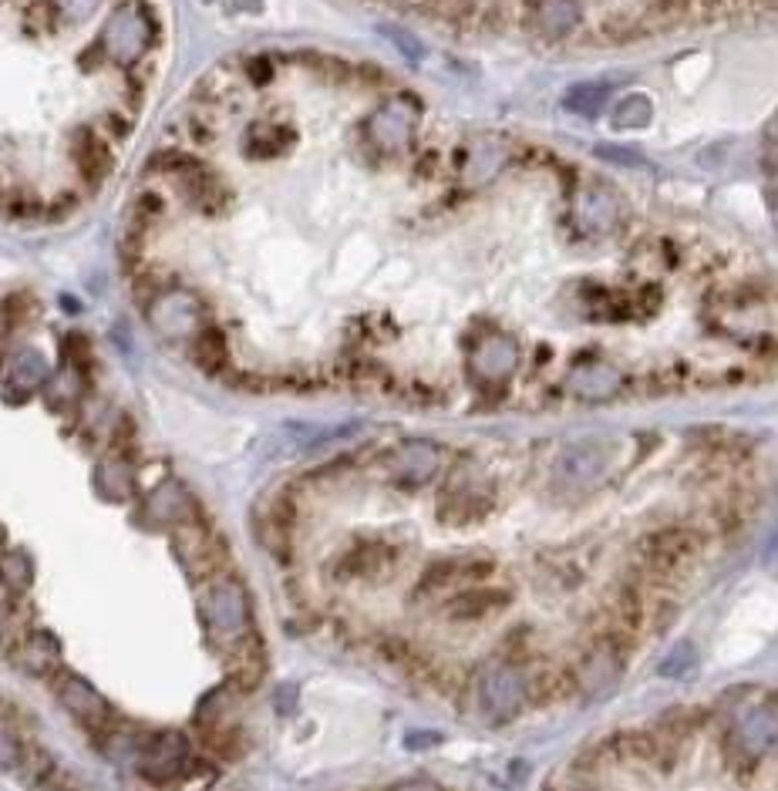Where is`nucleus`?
Listing matches in <instances>:
<instances>
[{"label": "nucleus", "instance_id": "nucleus-19", "mask_svg": "<svg viewBox=\"0 0 778 791\" xmlns=\"http://www.w3.org/2000/svg\"><path fill=\"white\" fill-rule=\"evenodd\" d=\"M651 115H654V108H651V101H647L643 95H630V98H624V105L617 108V125L624 128H643L647 121H651Z\"/></svg>", "mask_w": 778, "mask_h": 791}, {"label": "nucleus", "instance_id": "nucleus-13", "mask_svg": "<svg viewBox=\"0 0 778 791\" xmlns=\"http://www.w3.org/2000/svg\"><path fill=\"white\" fill-rule=\"evenodd\" d=\"M607 98H610V88H607V85H576V88L566 95L563 105H566L573 115H579V118H597V115L604 111Z\"/></svg>", "mask_w": 778, "mask_h": 791}, {"label": "nucleus", "instance_id": "nucleus-16", "mask_svg": "<svg viewBox=\"0 0 778 791\" xmlns=\"http://www.w3.org/2000/svg\"><path fill=\"white\" fill-rule=\"evenodd\" d=\"M697 671V650L691 640H681L668 656H664V664L658 667L661 677H674V681H684Z\"/></svg>", "mask_w": 778, "mask_h": 791}, {"label": "nucleus", "instance_id": "nucleus-12", "mask_svg": "<svg viewBox=\"0 0 778 791\" xmlns=\"http://www.w3.org/2000/svg\"><path fill=\"white\" fill-rule=\"evenodd\" d=\"M495 600H505L502 589H472V592H462L459 600H451L448 607V620H479L486 617Z\"/></svg>", "mask_w": 778, "mask_h": 791}, {"label": "nucleus", "instance_id": "nucleus-2", "mask_svg": "<svg viewBox=\"0 0 778 791\" xmlns=\"http://www.w3.org/2000/svg\"><path fill=\"white\" fill-rule=\"evenodd\" d=\"M610 461V448L600 441H576L569 445L559 461H556V475L569 485H590Z\"/></svg>", "mask_w": 778, "mask_h": 791}, {"label": "nucleus", "instance_id": "nucleus-18", "mask_svg": "<svg viewBox=\"0 0 778 791\" xmlns=\"http://www.w3.org/2000/svg\"><path fill=\"white\" fill-rule=\"evenodd\" d=\"M192 357H196L200 367H206V371H220L223 361H226V341H223V334H220V331H203L200 341H196V348H192Z\"/></svg>", "mask_w": 778, "mask_h": 791}, {"label": "nucleus", "instance_id": "nucleus-20", "mask_svg": "<svg viewBox=\"0 0 778 791\" xmlns=\"http://www.w3.org/2000/svg\"><path fill=\"white\" fill-rule=\"evenodd\" d=\"M597 156L607 159V162H614V165H624V169H643V165H647V159H643L640 152H633V149H620V146H600Z\"/></svg>", "mask_w": 778, "mask_h": 791}, {"label": "nucleus", "instance_id": "nucleus-11", "mask_svg": "<svg viewBox=\"0 0 778 791\" xmlns=\"http://www.w3.org/2000/svg\"><path fill=\"white\" fill-rule=\"evenodd\" d=\"M182 758H185V741L179 735H162V738L149 741V748L142 755V765L152 778L162 781V768L175 771L182 765Z\"/></svg>", "mask_w": 778, "mask_h": 791}, {"label": "nucleus", "instance_id": "nucleus-3", "mask_svg": "<svg viewBox=\"0 0 778 791\" xmlns=\"http://www.w3.org/2000/svg\"><path fill=\"white\" fill-rule=\"evenodd\" d=\"M697 549H701V536L691 533V530H678V525L661 530V533H654L651 539H647V559H651V566L658 573H671L678 563H684Z\"/></svg>", "mask_w": 778, "mask_h": 791}, {"label": "nucleus", "instance_id": "nucleus-1", "mask_svg": "<svg viewBox=\"0 0 778 791\" xmlns=\"http://www.w3.org/2000/svg\"><path fill=\"white\" fill-rule=\"evenodd\" d=\"M152 44V21L142 8H118L102 31V47L111 61L118 64H132L136 57H142Z\"/></svg>", "mask_w": 778, "mask_h": 791}, {"label": "nucleus", "instance_id": "nucleus-14", "mask_svg": "<svg viewBox=\"0 0 778 791\" xmlns=\"http://www.w3.org/2000/svg\"><path fill=\"white\" fill-rule=\"evenodd\" d=\"M573 24H576V4H573V0H543V8H540L543 34L563 38V34H569Z\"/></svg>", "mask_w": 778, "mask_h": 791}, {"label": "nucleus", "instance_id": "nucleus-22", "mask_svg": "<svg viewBox=\"0 0 778 791\" xmlns=\"http://www.w3.org/2000/svg\"><path fill=\"white\" fill-rule=\"evenodd\" d=\"M18 761H21V748H18V741H14L8 731H0V771L18 768Z\"/></svg>", "mask_w": 778, "mask_h": 791}, {"label": "nucleus", "instance_id": "nucleus-23", "mask_svg": "<svg viewBox=\"0 0 778 791\" xmlns=\"http://www.w3.org/2000/svg\"><path fill=\"white\" fill-rule=\"evenodd\" d=\"M61 8L68 11V14H78V18H85V14H92V11L98 8V0H61Z\"/></svg>", "mask_w": 778, "mask_h": 791}, {"label": "nucleus", "instance_id": "nucleus-21", "mask_svg": "<svg viewBox=\"0 0 778 791\" xmlns=\"http://www.w3.org/2000/svg\"><path fill=\"white\" fill-rule=\"evenodd\" d=\"M44 374V364H41V354H34V351H28L24 357H18V364H14V377L18 381H38Z\"/></svg>", "mask_w": 778, "mask_h": 791}, {"label": "nucleus", "instance_id": "nucleus-15", "mask_svg": "<svg viewBox=\"0 0 778 791\" xmlns=\"http://www.w3.org/2000/svg\"><path fill=\"white\" fill-rule=\"evenodd\" d=\"M398 458H402L398 472H402L405 479L422 482V479H428V475L435 472V451H431L428 445H405V448L398 451Z\"/></svg>", "mask_w": 778, "mask_h": 791}, {"label": "nucleus", "instance_id": "nucleus-4", "mask_svg": "<svg viewBox=\"0 0 778 791\" xmlns=\"http://www.w3.org/2000/svg\"><path fill=\"white\" fill-rule=\"evenodd\" d=\"M479 694L492 714H515L526 704V681L509 667H495L482 677Z\"/></svg>", "mask_w": 778, "mask_h": 791}, {"label": "nucleus", "instance_id": "nucleus-17", "mask_svg": "<svg viewBox=\"0 0 778 791\" xmlns=\"http://www.w3.org/2000/svg\"><path fill=\"white\" fill-rule=\"evenodd\" d=\"M387 563H392V553L381 549V546H367V549H354V553L341 563V573L371 576V573H381Z\"/></svg>", "mask_w": 778, "mask_h": 791}, {"label": "nucleus", "instance_id": "nucleus-10", "mask_svg": "<svg viewBox=\"0 0 778 791\" xmlns=\"http://www.w3.org/2000/svg\"><path fill=\"white\" fill-rule=\"evenodd\" d=\"M742 741L752 751H765L768 745L778 741V710L771 707H755L742 720Z\"/></svg>", "mask_w": 778, "mask_h": 791}, {"label": "nucleus", "instance_id": "nucleus-5", "mask_svg": "<svg viewBox=\"0 0 778 791\" xmlns=\"http://www.w3.org/2000/svg\"><path fill=\"white\" fill-rule=\"evenodd\" d=\"M210 623L223 633H239V627L246 623L243 592L233 582H223L210 592Z\"/></svg>", "mask_w": 778, "mask_h": 791}, {"label": "nucleus", "instance_id": "nucleus-8", "mask_svg": "<svg viewBox=\"0 0 778 791\" xmlns=\"http://www.w3.org/2000/svg\"><path fill=\"white\" fill-rule=\"evenodd\" d=\"M515 367V344L509 338H489L482 341L479 354H476V371L486 377V381H502L509 377Z\"/></svg>", "mask_w": 778, "mask_h": 791}, {"label": "nucleus", "instance_id": "nucleus-9", "mask_svg": "<svg viewBox=\"0 0 778 791\" xmlns=\"http://www.w3.org/2000/svg\"><path fill=\"white\" fill-rule=\"evenodd\" d=\"M371 131L381 146H402L412 131V115L402 101H392L377 111V118L371 121Z\"/></svg>", "mask_w": 778, "mask_h": 791}, {"label": "nucleus", "instance_id": "nucleus-6", "mask_svg": "<svg viewBox=\"0 0 778 791\" xmlns=\"http://www.w3.org/2000/svg\"><path fill=\"white\" fill-rule=\"evenodd\" d=\"M57 697L72 707V714H78V717L88 720V724H98V720L108 717V704H105L85 681H78V677H61Z\"/></svg>", "mask_w": 778, "mask_h": 791}, {"label": "nucleus", "instance_id": "nucleus-7", "mask_svg": "<svg viewBox=\"0 0 778 791\" xmlns=\"http://www.w3.org/2000/svg\"><path fill=\"white\" fill-rule=\"evenodd\" d=\"M569 387L583 394V398H610L620 387V371L610 364H579L569 374Z\"/></svg>", "mask_w": 778, "mask_h": 791}]
</instances>
